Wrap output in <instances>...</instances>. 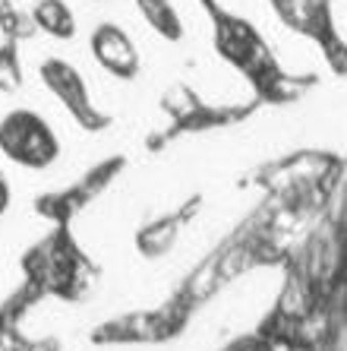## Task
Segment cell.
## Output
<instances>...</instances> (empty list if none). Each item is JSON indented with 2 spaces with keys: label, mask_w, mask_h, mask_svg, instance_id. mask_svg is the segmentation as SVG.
Wrapping results in <instances>:
<instances>
[{
  "label": "cell",
  "mask_w": 347,
  "mask_h": 351,
  "mask_svg": "<svg viewBox=\"0 0 347 351\" xmlns=\"http://www.w3.org/2000/svg\"><path fill=\"white\" fill-rule=\"evenodd\" d=\"M196 3L209 16L211 45L218 51V58L250 82L253 98L259 105H294L319 86L316 73L287 70L246 16L227 10L221 0H196Z\"/></svg>",
  "instance_id": "1"
},
{
  "label": "cell",
  "mask_w": 347,
  "mask_h": 351,
  "mask_svg": "<svg viewBox=\"0 0 347 351\" xmlns=\"http://www.w3.org/2000/svg\"><path fill=\"white\" fill-rule=\"evenodd\" d=\"M158 105H162L168 123H164L162 130H152L146 136L149 152H162L164 146H170L174 139L186 136V133H211V130L237 127V123L250 121L259 108H262L256 98L231 101V105H215V101H205L202 92L196 86H190V82L168 86Z\"/></svg>",
  "instance_id": "2"
},
{
  "label": "cell",
  "mask_w": 347,
  "mask_h": 351,
  "mask_svg": "<svg viewBox=\"0 0 347 351\" xmlns=\"http://www.w3.org/2000/svg\"><path fill=\"white\" fill-rule=\"evenodd\" d=\"M64 146L60 136L32 108H13L0 117V156L25 171H48L57 165Z\"/></svg>",
  "instance_id": "4"
},
{
  "label": "cell",
  "mask_w": 347,
  "mask_h": 351,
  "mask_svg": "<svg viewBox=\"0 0 347 351\" xmlns=\"http://www.w3.org/2000/svg\"><path fill=\"white\" fill-rule=\"evenodd\" d=\"M341 180H344V158L341 156L322 152V149H300L294 156L253 168L246 184H256L272 196H278L307 187H338Z\"/></svg>",
  "instance_id": "3"
},
{
  "label": "cell",
  "mask_w": 347,
  "mask_h": 351,
  "mask_svg": "<svg viewBox=\"0 0 347 351\" xmlns=\"http://www.w3.org/2000/svg\"><path fill=\"white\" fill-rule=\"evenodd\" d=\"M199 209H202V193H193L190 199H183L177 209L155 215L146 225H139L136 234H133L136 254L142 256V260H164V256L177 247L180 231L199 215Z\"/></svg>",
  "instance_id": "8"
},
{
  "label": "cell",
  "mask_w": 347,
  "mask_h": 351,
  "mask_svg": "<svg viewBox=\"0 0 347 351\" xmlns=\"http://www.w3.org/2000/svg\"><path fill=\"white\" fill-rule=\"evenodd\" d=\"M0 32H3V38L25 41L35 35V25L29 13H23L13 0H0Z\"/></svg>",
  "instance_id": "13"
},
{
  "label": "cell",
  "mask_w": 347,
  "mask_h": 351,
  "mask_svg": "<svg viewBox=\"0 0 347 351\" xmlns=\"http://www.w3.org/2000/svg\"><path fill=\"white\" fill-rule=\"evenodd\" d=\"M29 19H32L35 32H44L57 41L76 38V13L66 0H35Z\"/></svg>",
  "instance_id": "10"
},
{
  "label": "cell",
  "mask_w": 347,
  "mask_h": 351,
  "mask_svg": "<svg viewBox=\"0 0 347 351\" xmlns=\"http://www.w3.org/2000/svg\"><path fill=\"white\" fill-rule=\"evenodd\" d=\"M38 76L44 82V89L60 101L66 114L73 117V123L86 133H105L114 123V117L105 108L95 105V98L89 92V82L82 80V73L76 70L70 60L64 58H44L38 66Z\"/></svg>",
  "instance_id": "7"
},
{
  "label": "cell",
  "mask_w": 347,
  "mask_h": 351,
  "mask_svg": "<svg viewBox=\"0 0 347 351\" xmlns=\"http://www.w3.org/2000/svg\"><path fill=\"white\" fill-rule=\"evenodd\" d=\"M92 3H101V0H92Z\"/></svg>",
  "instance_id": "15"
},
{
  "label": "cell",
  "mask_w": 347,
  "mask_h": 351,
  "mask_svg": "<svg viewBox=\"0 0 347 351\" xmlns=\"http://www.w3.org/2000/svg\"><path fill=\"white\" fill-rule=\"evenodd\" d=\"M25 82V66H23V51H19L16 38L0 41V95H13L23 89Z\"/></svg>",
  "instance_id": "12"
},
{
  "label": "cell",
  "mask_w": 347,
  "mask_h": 351,
  "mask_svg": "<svg viewBox=\"0 0 347 351\" xmlns=\"http://www.w3.org/2000/svg\"><path fill=\"white\" fill-rule=\"evenodd\" d=\"M10 199H13V193H10V180H7V174L0 171V219H3V213L10 209Z\"/></svg>",
  "instance_id": "14"
},
{
  "label": "cell",
  "mask_w": 347,
  "mask_h": 351,
  "mask_svg": "<svg viewBox=\"0 0 347 351\" xmlns=\"http://www.w3.org/2000/svg\"><path fill=\"white\" fill-rule=\"evenodd\" d=\"M268 7L274 10V16H278V23L284 29H291V32L303 35L307 41H313L331 73L344 80L347 45L344 35L338 32V23H335L331 0H268Z\"/></svg>",
  "instance_id": "5"
},
{
  "label": "cell",
  "mask_w": 347,
  "mask_h": 351,
  "mask_svg": "<svg viewBox=\"0 0 347 351\" xmlns=\"http://www.w3.org/2000/svg\"><path fill=\"white\" fill-rule=\"evenodd\" d=\"M133 7L139 10V16L146 19V25L155 35H162L164 41H180L183 38V19H180L177 7L170 0H133Z\"/></svg>",
  "instance_id": "11"
},
{
  "label": "cell",
  "mask_w": 347,
  "mask_h": 351,
  "mask_svg": "<svg viewBox=\"0 0 347 351\" xmlns=\"http://www.w3.org/2000/svg\"><path fill=\"white\" fill-rule=\"evenodd\" d=\"M123 168H127V156L101 158V162L92 165L79 180H73L70 187L35 196V213H38L44 221H51L54 228H64V225H70L82 209H89L98 196L105 193L114 180L120 178Z\"/></svg>",
  "instance_id": "6"
},
{
  "label": "cell",
  "mask_w": 347,
  "mask_h": 351,
  "mask_svg": "<svg viewBox=\"0 0 347 351\" xmlns=\"http://www.w3.org/2000/svg\"><path fill=\"white\" fill-rule=\"evenodd\" d=\"M89 51L98 60V66L111 73L114 80H136L142 70V58H139L136 41L129 38V32L117 23H101L92 29L89 35Z\"/></svg>",
  "instance_id": "9"
}]
</instances>
